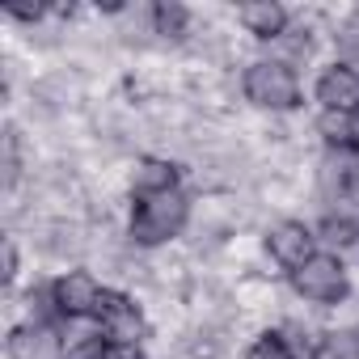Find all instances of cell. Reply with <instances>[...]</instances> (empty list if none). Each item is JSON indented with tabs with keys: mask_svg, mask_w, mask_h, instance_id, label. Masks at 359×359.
<instances>
[{
	"mask_svg": "<svg viewBox=\"0 0 359 359\" xmlns=\"http://www.w3.org/2000/svg\"><path fill=\"white\" fill-rule=\"evenodd\" d=\"M187 220H191V199H187L182 191H169V195L135 199L127 233H131V241H135V245L152 250V245H165V241H173L177 233L187 229Z\"/></svg>",
	"mask_w": 359,
	"mask_h": 359,
	"instance_id": "obj_1",
	"label": "cell"
},
{
	"mask_svg": "<svg viewBox=\"0 0 359 359\" xmlns=\"http://www.w3.org/2000/svg\"><path fill=\"white\" fill-rule=\"evenodd\" d=\"M241 93L258 110H296L300 106V76L287 60H254L241 76Z\"/></svg>",
	"mask_w": 359,
	"mask_h": 359,
	"instance_id": "obj_2",
	"label": "cell"
},
{
	"mask_svg": "<svg viewBox=\"0 0 359 359\" xmlns=\"http://www.w3.org/2000/svg\"><path fill=\"white\" fill-rule=\"evenodd\" d=\"M292 292L309 304H342L351 296V279H346V266L334 250H317L304 266H296L292 275Z\"/></svg>",
	"mask_w": 359,
	"mask_h": 359,
	"instance_id": "obj_3",
	"label": "cell"
},
{
	"mask_svg": "<svg viewBox=\"0 0 359 359\" xmlns=\"http://www.w3.org/2000/svg\"><path fill=\"white\" fill-rule=\"evenodd\" d=\"M47 292H51V304H55L60 321H85V317L97 313V300H102L106 287L89 271H64Z\"/></svg>",
	"mask_w": 359,
	"mask_h": 359,
	"instance_id": "obj_4",
	"label": "cell"
},
{
	"mask_svg": "<svg viewBox=\"0 0 359 359\" xmlns=\"http://www.w3.org/2000/svg\"><path fill=\"white\" fill-rule=\"evenodd\" d=\"M93 321H97V330H102L110 342H140V338L148 334V321H144L140 304H135L127 292H114V287L102 292Z\"/></svg>",
	"mask_w": 359,
	"mask_h": 359,
	"instance_id": "obj_5",
	"label": "cell"
},
{
	"mask_svg": "<svg viewBox=\"0 0 359 359\" xmlns=\"http://www.w3.org/2000/svg\"><path fill=\"white\" fill-rule=\"evenodd\" d=\"M317 241H321V237H317L304 220H279V224L266 233V254L292 275L296 266H304V262L317 254Z\"/></svg>",
	"mask_w": 359,
	"mask_h": 359,
	"instance_id": "obj_6",
	"label": "cell"
},
{
	"mask_svg": "<svg viewBox=\"0 0 359 359\" xmlns=\"http://www.w3.org/2000/svg\"><path fill=\"white\" fill-rule=\"evenodd\" d=\"M182 187V169L169 156H140L131 165V195L135 199H152V195H169Z\"/></svg>",
	"mask_w": 359,
	"mask_h": 359,
	"instance_id": "obj_7",
	"label": "cell"
},
{
	"mask_svg": "<svg viewBox=\"0 0 359 359\" xmlns=\"http://www.w3.org/2000/svg\"><path fill=\"white\" fill-rule=\"evenodd\" d=\"M313 93H317L321 110H346V114H355V106H359V72L346 68V64H330L317 76Z\"/></svg>",
	"mask_w": 359,
	"mask_h": 359,
	"instance_id": "obj_8",
	"label": "cell"
},
{
	"mask_svg": "<svg viewBox=\"0 0 359 359\" xmlns=\"http://www.w3.org/2000/svg\"><path fill=\"white\" fill-rule=\"evenodd\" d=\"M237 22L245 34H254L258 43H279L287 34V9L279 5V0H250V5L237 9Z\"/></svg>",
	"mask_w": 359,
	"mask_h": 359,
	"instance_id": "obj_9",
	"label": "cell"
},
{
	"mask_svg": "<svg viewBox=\"0 0 359 359\" xmlns=\"http://www.w3.org/2000/svg\"><path fill=\"white\" fill-rule=\"evenodd\" d=\"M317 135H321L325 148L338 152V156L359 152V123H355V114H346V110H321V114H317Z\"/></svg>",
	"mask_w": 359,
	"mask_h": 359,
	"instance_id": "obj_10",
	"label": "cell"
},
{
	"mask_svg": "<svg viewBox=\"0 0 359 359\" xmlns=\"http://www.w3.org/2000/svg\"><path fill=\"white\" fill-rule=\"evenodd\" d=\"M152 30L161 39H182L191 30V9L182 0H156L152 5Z\"/></svg>",
	"mask_w": 359,
	"mask_h": 359,
	"instance_id": "obj_11",
	"label": "cell"
},
{
	"mask_svg": "<svg viewBox=\"0 0 359 359\" xmlns=\"http://www.w3.org/2000/svg\"><path fill=\"white\" fill-rule=\"evenodd\" d=\"M245 359H296V355H292V342H287V334H279V330H266V334H258V338L250 342Z\"/></svg>",
	"mask_w": 359,
	"mask_h": 359,
	"instance_id": "obj_12",
	"label": "cell"
},
{
	"mask_svg": "<svg viewBox=\"0 0 359 359\" xmlns=\"http://www.w3.org/2000/svg\"><path fill=\"white\" fill-rule=\"evenodd\" d=\"M43 338H47V325H22V330H13V338H9V355H13V359H39Z\"/></svg>",
	"mask_w": 359,
	"mask_h": 359,
	"instance_id": "obj_13",
	"label": "cell"
},
{
	"mask_svg": "<svg viewBox=\"0 0 359 359\" xmlns=\"http://www.w3.org/2000/svg\"><path fill=\"white\" fill-rule=\"evenodd\" d=\"M321 241H330V245H359V220H351V216H325V224H321Z\"/></svg>",
	"mask_w": 359,
	"mask_h": 359,
	"instance_id": "obj_14",
	"label": "cell"
},
{
	"mask_svg": "<svg viewBox=\"0 0 359 359\" xmlns=\"http://www.w3.org/2000/svg\"><path fill=\"white\" fill-rule=\"evenodd\" d=\"M106 334L97 330V334H81V338H68V346H64V359H102L106 355Z\"/></svg>",
	"mask_w": 359,
	"mask_h": 359,
	"instance_id": "obj_15",
	"label": "cell"
},
{
	"mask_svg": "<svg viewBox=\"0 0 359 359\" xmlns=\"http://www.w3.org/2000/svg\"><path fill=\"white\" fill-rule=\"evenodd\" d=\"M5 13L13 22H43L51 13V5H5Z\"/></svg>",
	"mask_w": 359,
	"mask_h": 359,
	"instance_id": "obj_16",
	"label": "cell"
},
{
	"mask_svg": "<svg viewBox=\"0 0 359 359\" xmlns=\"http://www.w3.org/2000/svg\"><path fill=\"white\" fill-rule=\"evenodd\" d=\"M102 359H144V346L140 342H106Z\"/></svg>",
	"mask_w": 359,
	"mask_h": 359,
	"instance_id": "obj_17",
	"label": "cell"
},
{
	"mask_svg": "<svg viewBox=\"0 0 359 359\" xmlns=\"http://www.w3.org/2000/svg\"><path fill=\"white\" fill-rule=\"evenodd\" d=\"M5 279L9 283L18 279V241L13 237H5Z\"/></svg>",
	"mask_w": 359,
	"mask_h": 359,
	"instance_id": "obj_18",
	"label": "cell"
},
{
	"mask_svg": "<svg viewBox=\"0 0 359 359\" xmlns=\"http://www.w3.org/2000/svg\"><path fill=\"white\" fill-rule=\"evenodd\" d=\"M97 9H102V13H123L127 5H123V0H102V5H97Z\"/></svg>",
	"mask_w": 359,
	"mask_h": 359,
	"instance_id": "obj_19",
	"label": "cell"
},
{
	"mask_svg": "<svg viewBox=\"0 0 359 359\" xmlns=\"http://www.w3.org/2000/svg\"><path fill=\"white\" fill-rule=\"evenodd\" d=\"M355 191H359V161H355Z\"/></svg>",
	"mask_w": 359,
	"mask_h": 359,
	"instance_id": "obj_20",
	"label": "cell"
},
{
	"mask_svg": "<svg viewBox=\"0 0 359 359\" xmlns=\"http://www.w3.org/2000/svg\"><path fill=\"white\" fill-rule=\"evenodd\" d=\"M355 123H359V106H355Z\"/></svg>",
	"mask_w": 359,
	"mask_h": 359,
	"instance_id": "obj_21",
	"label": "cell"
}]
</instances>
